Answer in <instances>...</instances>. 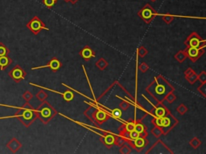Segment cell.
I'll return each instance as SVG.
<instances>
[{
	"mask_svg": "<svg viewBox=\"0 0 206 154\" xmlns=\"http://www.w3.org/2000/svg\"><path fill=\"white\" fill-rule=\"evenodd\" d=\"M24 97L25 100L28 101V100H31V99L33 97V96H32L31 92H29V91H26L24 94Z\"/></svg>",
	"mask_w": 206,
	"mask_h": 154,
	"instance_id": "41",
	"label": "cell"
},
{
	"mask_svg": "<svg viewBox=\"0 0 206 154\" xmlns=\"http://www.w3.org/2000/svg\"><path fill=\"white\" fill-rule=\"evenodd\" d=\"M119 107H120V109H121L122 110L127 111V110L129 109V107H130V104H129L128 102L122 101L119 104Z\"/></svg>",
	"mask_w": 206,
	"mask_h": 154,
	"instance_id": "38",
	"label": "cell"
},
{
	"mask_svg": "<svg viewBox=\"0 0 206 154\" xmlns=\"http://www.w3.org/2000/svg\"><path fill=\"white\" fill-rule=\"evenodd\" d=\"M138 15L146 23L149 24L154 19L156 15H158V13L153 9V7L150 4H146L144 7L138 12Z\"/></svg>",
	"mask_w": 206,
	"mask_h": 154,
	"instance_id": "3",
	"label": "cell"
},
{
	"mask_svg": "<svg viewBox=\"0 0 206 154\" xmlns=\"http://www.w3.org/2000/svg\"><path fill=\"white\" fill-rule=\"evenodd\" d=\"M205 90V83H203V84H201V85L200 86L199 88H198V91H199L200 93H201V94L203 95V96H205V97L206 96Z\"/></svg>",
	"mask_w": 206,
	"mask_h": 154,
	"instance_id": "40",
	"label": "cell"
},
{
	"mask_svg": "<svg viewBox=\"0 0 206 154\" xmlns=\"http://www.w3.org/2000/svg\"><path fill=\"white\" fill-rule=\"evenodd\" d=\"M36 116H38L37 110H32L31 109H24L21 116V120L27 126H28L30 124H32V121L36 119Z\"/></svg>",
	"mask_w": 206,
	"mask_h": 154,
	"instance_id": "6",
	"label": "cell"
},
{
	"mask_svg": "<svg viewBox=\"0 0 206 154\" xmlns=\"http://www.w3.org/2000/svg\"><path fill=\"white\" fill-rule=\"evenodd\" d=\"M36 97L38 100H41V101H44L48 97V94L44 91H39L37 94H36Z\"/></svg>",
	"mask_w": 206,
	"mask_h": 154,
	"instance_id": "30",
	"label": "cell"
},
{
	"mask_svg": "<svg viewBox=\"0 0 206 154\" xmlns=\"http://www.w3.org/2000/svg\"><path fill=\"white\" fill-rule=\"evenodd\" d=\"M114 139H115V136H114V135H112V134H106L104 136H101L100 140L106 147L110 148L114 144Z\"/></svg>",
	"mask_w": 206,
	"mask_h": 154,
	"instance_id": "12",
	"label": "cell"
},
{
	"mask_svg": "<svg viewBox=\"0 0 206 154\" xmlns=\"http://www.w3.org/2000/svg\"><path fill=\"white\" fill-rule=\"evenodd\" d=\"M160 15H162L163 20H164V23H167V24H170L173 21V19H174V17H175L174 15H172V14H160Z\"/></svg>",
	"mask_w": 206,
	"mask_h": 154,
	"instance_id": "24",
	"label": "cell"
},
{
	"mask_svg": "<svg viewBox=\"0 0 206 154\" xmlns=\"http://www.w3.org/2000/svg\"><path fill=\"white\" fill-rule=\"evenodd\" d=\"M187 55V58L195 63L199 60L203 54L205 53V48H196V47H186L184 50Z\"/></svg>",
	"mask_w": 206,
	"mask_h": 154,
	"instance_id": "5",
	"label": "cell"
},
{
	"mask_svg": "<svg viewBox=\"0 0 206 154\" xmlns=\"http://www.w3.org/2000/svg\"><path fill=\"white\" fill-rule=\"evenodd\" d=\"M189 144L191 145V147L196 149L201 144V140H199L197 137H194V138H192V140L189 141Z\"/></svg>",
	"mask_w": 206,
	"mask_h": 154,
	"instance_id": "19",
	"label": "cell"
},
{
	"mask_svg": "<svg viewBox=\"0 0 206 154\" xmlns=\"http://www.w3.org/2000/svg\"><path fill=\"white\" fill-rule=\"evenodd\" d=\"M57 1H58V0H57ZM64 1H66V2H71V3L74 4L75 3H77L78 0H64Z\"/></svg>",
	"mask_w": 206,
	"mask_h": 154,
	"instance_id": "43",
	"label": "cell"
},
{
	"mask_svg": "<svg viewBox=\"0 0 206 154\" xmlns=\"http://www.w3.org/2000/svg\"><path fill=\"white\" fill-rule=\"evenodd\" d=\"M155 114L156 116V117H164L166 115V109L164 107H158L156 109Z\"/></svg>",
	"mask_w": 206,
	"mask_h": 154,
	"instance_id": "23",
	"label": "cell"
},
{
	"mask_svg": "<svg viewBox=\"0 0 206 154\" xmlns=\"http://www.w3.org/2000/svg\"><path fill=\"white\" fill-rule=\"evenodd\" d=\"M125 128L127 130L128 132H131L133 130L135 129V123L134 122H131V123H127L125 124Z\"/></svg>",
	"mask_w": 206,
	"mask_h": 154,
	"instance_id": "37",
	"label": "cell"
},
{
	"mask_svg": "<svg viewBox=\"0 0 206 154\" xmlns=\"http://www.w3.org/2000/svg\"><path fill=\"white\" fill-rule=\"evenodd\" d=\"M79 55L82 56V58L85 61H88V60H91L93 58H94L96 55H95V52H93V50L89 47V46H85L84 48H82L80 52H79Z\"/></svg>",
	"mask_w": 206,
	"mask_h": 154,
	"instance_id": "8",
	"label": "cell"
},
{
	"mask_svg": "<svg viewBox=\"0 0 206 154\" xmlns=\"http://www.w3.org/2000/svg\"><path fill=\"white\" fill-rule=\"evenodd\" d=\"M151 1H152V2H155V1H156V0H151Z\"/></svg>",
	"mask_w": 206,
	"mask_h": 154,
	"instance_id": "44",
	"label": "cell"
},
{
	"mask_svg": "<svg viewBox=\"0 0 206 154\" xmlns=\"http://www.w3.org/2000/svg\"><path fill=\"white\" fill-rule=\"evenodd\" d=\"M118 131H119V136H121L124 138L126 141L130 139V132H128L127 130L126 129L125 125H122L118 128Z\"/></svg>",
	"mask_w": 206,
	"mask_h": 154,
	"instance_id": "17",
	"label": "cell"
},
{
	"mask_svg": "<svg viewBox=\"0 0 206 154\" xmlns=\"http://www.w3.org/2000/svg\"><path fill=\"white\" fill-rule=\"evenodd\" d=\"M38 116L44 124L49 121L50 120L57 114V112L53 109V107L47 102H44L40 109L37 110Z\"/></svg>",
	"mask_w": 206,
	"mask_h": 154,
	"instance_id": "1",
	"label": "cell"
},
{
	"mask_svg": "<svg viewBox=\"0 0 206 154\" xmlns=\"http://www.w3.org/2000/svg\"><path fill=\"white\" fill-rule=\"evenodd\" d=\"M138 137H139V133H138V132H136L135 129L131 131V132H130V139L135 140V139H137Z\"/></svg>",
	"mask_w": 206,
	"mask_h": 154,
	"instance_id": "39",
	"label": "cell"
},
{
	"mask_svg": "<svg viewBox=\"0 0 206 154\" xmlns=\"http://www.w3.org/2000/svg\"><path fill=\"white\" fill-rule=\"evenodd\" d=\"M138 69H139L140 72H146L149 69V66L146 63H141L139 65V67H138Z\"/></svg>",
	"mask_w": 206,
	"mask_h": 154,
	"instance_id": "35",
	"label": "cell"
},
{
	"mask_svg": "<svg viewBox=\"0 0 206 154\" xmlns=\"http://www.w3.org/2000/svg\"><path fill=\"white\" fill-rule=\"evenodd\" d=\"M6 53L7 52V50H6V48H5V47L3 45L0 46V56H5Z\"/></svg>",
	"mask_w": 206,
	"mask_h": 154,
	"instance_id": "42",
	"label": "cell"
},
{
	"mask_svg": "<svg viewBox=\"0 0 206 154\" xmlns=\"http://www.w3.org/2000/svg\"><path fill=\"white\" fill-rule=\"evenodd\" d=\"M62 95H63V98L65 101L70 102L74 99V94L71 91H66Z\"/></svg>",
	"mask_w": 206,
	"mask_h": 154,
	"instance_id": "22",
	"label": "cell"
},
{
	"mask_svg": "<svg viewBox=\"0 0 206 154\" xmlns=\"http://www.w3.org/2000/svg\"><path fill=\"white\" fill-rule=\"evenodd\" d=\"M56 2L57 0H44V4L48 8H52L54 6V4L56 3Z\"/></svg>",
	"mask_w": 206,
	"mask_h": 154,
	"instance_id": "36",
	"label": "cell"
},
{
	"mask_svg": "<svg viewBox=\"0 0 206 154\" xmlns=\"http://www.w3.org/2000/svg\"><path fill=\"white\" fill-rule=\"evenodd\" d=\"M147 143H148V141L146 140V138L138 137L137 139H135V142H134V148H136V149H138V150L142 149V148L147 144Z\"/></svg>",
	"mask_w": 206,
	"mask_h": 154,
	"instance_id": "14",
	"label": "cell"
},
{
	"mask_svg": "<svg viewBox=\"0 0 206 154\" xmlns=\"http://www.w3.org/2000/svg\"><path fill=\"white\" fill-rule=\"evenodd\" d=\"M119 153L122 154H129L131 153V147L130 145H122L119 149Z\"/></svg>",
	"mask_w": 206,
	"mask_h": 154,
	"instance_id": "26",
	"label": "cell"
},
{
	"mask_svg": "<svg viewBox=\"0 0 206 154\" xmlns=\"http://www.w3.org/2000/svg\"><path fill=\"white\" fill-rule=\"evenodd\" d=\"M185 79L188 81L190 84H195L196 81L197 80V74L192 70L191 67H188L187 70L185 72Z\"/></svg>",
	"mask_w": 206,
	"mask_h": 154,
	"instance_id": "11",
	"label": "cell"
},
{
	"mask_svg": "<svg viewBox=\"0 0 206 154\" xmlns=\"http://www.w3.org/2000/svg\"><path fill=\"white\" fill-rule=\"evenodd\" d=\"M96 67H97L101 71L105 70L108 66V62L104 58H100L99 60L96 62Z\"/></svg>",
	"mask_w": 206,
	"mask_h": 154,
	"instance_id": "18",
	"label": "cell"
},
{
	"mask_svg": "<svg viewBox=\"0 0 206 154\" xmlns=\"http://www.w3.org/2000/svg\"><path fill=\"white\" fill-rule=\"evenodd\" d=\"M175 59L177 60L179 63H183L186 59H187V55L185 52L183 50V51H179L176 55L174 56Z\"/></svg>",
	"mask_w": 206,
	"mask_h": 154,
	"instance_id": "15",
	"label": "cell"
},
{
	"mask_svg": "<svg viewBox=\"0 0 206 154\" xmlns=\"http://www.w3.org/2000/svg\"><path fill=\"white\" fill-rule=\"evenodd\" d=\"M135 130L139 133V137L146 138L148 136V133L146 128L142 123H135Z\"/></svg>",
	"mask_w": 206,
	"mask_h": 154,
	"instance_id": "13",
	"label": "cell"
},
{
	"mask_svg": "<svg viewBox=\"0 0 206 154\" xmlns=\"http://www.w3.org/2000/svg\"><path fill=\"white\" fill-rule=\"evenodd\" d=\"M93 117L95 119V121L97 124H99L106 122L107 120L110 118V116H109V115L107 114L106 112H105L104 111H102V110L95 111L93 113Z\"/></svg>",
	"mask_w": 206,
	"mask_h": 154,
	"instance_id": "9",
	"label": "cell"
},
{
	"mask_svg": "<svg viewBox=\"0 0 206 154\" xmlns=\"http://www.w3.org/2000/svg\"><path fill=\"white\" fill-rule=\"evenodd\" d=\"M111 115L114 116V118H120L122 116V111L118 109H114L111 110Z\"/></svg>",
	"mask_w": 206,
	"mask_h": 154,
	"instance_id": "33",
	"label": "cell"
},
{
	"mask_svg": "<svg viewBox=\"0 0 206 154\" xmlns=\"http://www.w3.org/2000/svg\"><path fill=\"white\" fill-rule=\"evenodd\" d=\"M27 27L35 35H37L41 30H47V31L49 30L48 28H46V26L43 23L42 20H40V19L37 17V16H35V17L33 18L32 20L28 23Z\"/></svg>",
	"mask_w": 206,
	"mask_h": 154,
	"instance_id": "4",
	"label": "cell"
},
{
	"mask_svg": "<svg viewBox=\"0 0 206 154\" xmlns=\"http://www.w3.org/2000/svg\"><path fill=\"white\" fill-rule=\"evenodd\" d=\"M186 47H196V48H205V40L203 39L196 32H192L188 35L184 42Z\"/></svg>",
	"mask_w": 206,
	"mask_h": 154,
	"instance_id": "2",
	"label": "cell"
},
{
	"mask_svg": "<svg viewBox=\"0 0 206 154\" xmlns=\"http://www.w3.org/2000/svg\"><path fill=\"white\" fill-rule=\"evenodd\" d=\"M165 91H166V88H165V87L163 84H159V85H157L156 88V92L158 95L164 94Z\"/></svg>",
	"mask_w": 206,
	"mask_h": 154,
	"instance_id": "31",
	"label": "cell"
},
{
	"mask_svg": "<svg viewBox=\"0 0 206 154\" xmlns=\"http://www.w3.org/2000/svg\"><path fill=\"white\" fill-rule=\"evenodd\" d=\"M9 75H10L16 82H19V81H20L24 78L26 73H25L24 71L20 67L17 66L15 67L14 69L11 71V72L9 74Z\"/></svg>",
	"mask_w": 206,
	"mask_h": 154,
	"instance_id": "10",
	"label": "cell"
},
{
	"mask_svg": "<svg viewBox=\"0 0 206 154\" xmlns=\"http://www.w3.org/2000/svg\"><path fill=\"white\" fill-rule=\"evenodd\" d=\"M165 100H167V103L171 104L172 102H174L176 100V95H174V93L172 91H171L169 93H167L166 97H165Z\"/></svg>",
	"mask_w": 206,
	"mask_h": 154,
	"instance_id": "27",
	"label": "cell"
},
{
	"mask_svg": "<svg viewBox=\"0 0 206 154\" xmlns=\"http://www.w3.org/2000/svg\"><path fill=\"white\" fill-rule=\"evenodd\" d=\"M125 143H126V140H125L123 137H121V136L115 137V139H114V144H116L118 146L121 147Z\"/></svg>",
	"mask_w": 206,
	"mask_h": 154,
	"instance_id": "25",
	"label": "cell"
},
{
	"mask_svg": "<svg viewBox=\"0 0 206 154\" xmlns=\"http://www.w3.org/2000/svg\"><path fill=\"white\" fill-rule=\"evenodd\" d=\"M176 111H177L179 114H180V115L183 116L185 115V113L187 112V111H188V108H187L184 104H181L180 105H179V107L176 109Z\"/></svg>",
	"mask_w": 206,
	"mask_h": 154,
	"instance_id": "29",
	"label": "cell"
},
{
	"mask_svg": "<svg viewBox=\"0 0 206 154\" xmlns=\"http://www.w3.org/2000/svg\"><path fill=\"white\" fill-rule=\"evenodd\" d=\"M9 64V58L6 57L5 56H0V67L1 70H3L4 67H7Z\"/></svg>",
	"mask_w": 206,
	"mask_h": 154,
	"instance_id": "21",
	"label": "cell"
},
{
	"mask_svg": "<svg viewBox=\"0 0 206 154\" xmlns=\"http://www.w3.org/2000/svg\"><path fill=\"white\" fill-rule=\"evenodd\" d=\"M61 66H62V64H61V61L58 60L57 58H56V57H53L52 60H50L49 63H48V64H46V65H44V66H40V67H33V68H32V70H36V69H40V68L48 67V68H50L53 72H57V71L61 68Z\"/></svg>",
	"mask_w": 206,
	"mask_h": 154,
	"instance_id": "7",
	"label": "cell"
},
{
	"mask_svg": "<svg viewBox=\"0 0 206 154\" xmlns=\"http://www.w3.org/2000/svg\"><path fill=\"white\" fill-rule=\"evenodd\" d=\"M174 126V124H172L171 118L167 116H164L163 117V127H162V129H171Z\"/></svg>",
	"mask_w": 206,
	"mask_h": 154,
	"instance_id": "16",
	"label": "cell"
},
{
	"mask_svg": "<svg viewBox=\"0 0 206 154\" xmlns=\"http://www.w3.org/2000/svg\"><path fill=\"white\" fill-rule=\"evenodd\" d=\"M197 80H200L201 82V84L203 83H206V72H201L199 75H197Z\"/></svg>",
	"mask_w": 206,
	"mask_h": 154,
	"instance_id": "34",
	"label": "cell"
},
{
	"mask_svg": "<svg viewBox=\"0 0 206 154\" xmlns=\"http://www.w3.org/2000/svg\"><path fill=\"white\" fill-rule=\"evenodd\" d=\"M147 50L146 49L145 47H143V46H140L139 47V49H138V56L139 57H141V58H143L144 56L147 54Z\"/></svg>",
	"mask_w": 206,
	"mask_h": 154,
	"instance_id": "28",
	"label": "cell"
},
{
	"mask_svg": "<svg viewBox=\"0 0 206 154\" xmlns=\"http://www.w3.org/2000/svg\"><path fill=\"white\" fill-rule=\"evenodd\" d=\"M153 124L157 127H160L162 129L163 127V117H156L153 120Z\"/></svg>",
	"mask_w": 206,
	"mask_h": 154,
	"instance_id": "32",
	"label": "cell"
},
{
	"mask_svg": "<svg viewBox=\"0 0 206 154\" xmlns=\"http://www.w3.org/2000/svg\"><path fill=\"white\" fill-rule=\"evenodd\" d=\"M151 133H152V135L154 137H160L164 134V132H163V129H162L161 128L155 126L152 129H151Z\"/></svg>",
	"mask_w": 206,
	"mask_h": 154,
	"instance_id": "20",
	"label": "cell"
}]
</instances>
